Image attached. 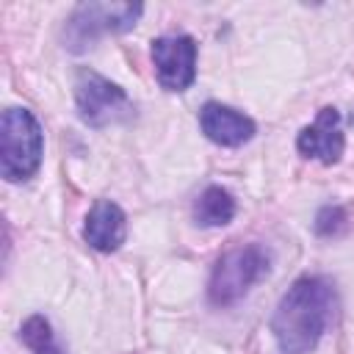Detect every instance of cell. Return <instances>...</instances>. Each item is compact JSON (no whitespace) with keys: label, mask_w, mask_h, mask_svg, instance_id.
<instances>
[{"label":"cell","mask_w":354,"mask_h":354,"mask_svg":"<svg viewBox=\"0 0 354 354\" xmlns=\"http://www.w3.org/2000/svg\"><path fill=\"white\" fill-rule=\"evenodd\" d=\"M335 315V288L324 277H301L279 299L271 335L282 354H310Z\"/></svg>","instance_id":"1"},{"label":"cell","mask_w":354,"mask_h":354,"mask_svg":"<svg viewBox=\"0 0 354 354\" xmlns=\"http://www.w3.org/2000/svg\"><path fill=\"white\" fill-rule=\"evenodd\" d=\"M44 136L28 108H6L0 119V174L8 183L30 180L41 166Z\"/></svg>","instance_id":"2"},{"label":"cell","mask_w":354,"mask_h":354,"mask_svg":"<svg viewBox=\"0 0 354 354\" xmlns=\"http://www.w3.org/2000/svg\"><path fill=\"white\" fill-rule=\"evenodd\" d=\"M271 268V254L260 243H246L224 252L210 274L207 282V299L216 307H230L238 299H243L252 285H257Z\"/></svg>","instance_id":"3"},{"label":"cell","mask_w":354,"mask_h":354,"mask_svg":"<svg viewBox=\"0 0 354 354\" xmlns=\"http://www.w3.org/2000/svg\"><path fill=\"white\" fill-rule=\"evenodd\" d=\"M141 3H80L64 28V41L72 53L94 47L102 33H124L141 17Z\"/></svg>","instance_id":"4"},{"label":"cell","mask_w":354,"mask_h":354,"mask_svg":"<svg viewBox=\"0 0 354 354\" xmlns=\"http://www.w3.org/2000/svg\"><path fill=\"white\" fill-rule=\"evenodd\" d=\"M75 105L77 116L88 127H105L133 113V102L124 94V88H119L116 83L91 69H80L75 77Z\"/></svg>","instance_id":"5"},{"label":"cell","mask_w":354,"mask_h":354,"mask_svg":"<svg viewBox=\"0 0 354 354\" xmlns=\"http://www.w3.org/2000/svg\"><path fill=\"white\" fill-rule=\"evenodd\" d=\"M152 64L166 91H185L196 77V41L191 36H160L152 41Z\"/></svg>","instance_id":"6"},{"label":"cell","mask_w":354,"mask_h":354,"mask_svg":"<svg viewBox=\"0 0 354 354\" xmlns=\"http://www.w3.org/2000/svg\"><path fill=\"white\" fill-rule=\"evenodd\" d=\"M296 147L304 158H313V160H321L326 166L337 163L340 155H343V147H346V136H343V124H340V113L335 108H321L315 122L307 124L299 138H296Z\"/></svg>","instance_id":"7"},{"label":"cell","mask_w":354,"mask_h":354,"mask_svg":"<svg viewBox=\"0 0 354 354\" xmlns=\"http://www.w3.org/2000/svg\"><path fill=\"white\" fill-rule=\"evenodd\" d=\"M124 235H127V218H124V210L111 202V199H97L86 216V224H83V238L91 249L97 252H116L122 243H124Z\"/></svg>","instance_id":"8"},{"label":"cell","mask_w":354,"mask_h":354,"mask_svg":"<svg viewBox=\"0 0 354 354\" xmlns=\"http://www.w3.org/2000/svg\"><path fill=\"white\" fill-rule=\"evenodd\" d=\"M199 127L213 144H221V147H241L254 136V122L246 113L230 105H221V102L202 105Z\"/></svg>","instance_id":"9"},{"label":"cell","mask_w":354,"mask_h":354,"mask_svg":"<svg viewBox=\"0 0 354 354\" xmlns=\"http://www.w3.org/2000/svg\"><path fill=\"white\" fill-rule=\"evenodd\" d=\"M235 216V199L221 185H207L194 202V221L199 227H224Z\"/></svg>","instance_id":"10"},{"label":"cell","mask_w":354,"mask_h":354,"mask_svg":"<svg viewBox=\"0 0 354 354\" xmlns=\"http://www.w3.org/2000/svg\"><path fill=\"white\" fill-rule=\"evenodd\" d=\"M19 340L30 348V354H64V348L55 343L53 326L44 315H30L19 326Z\"/></svg>","instance_id":"11"},{"label":"cell","mask_w":354,"mask_h":354,"mask_svg":"<svg viewBox=\"0 0 354 354\" xmlns=\"http://www.w3.org/2000/svg\"><path fill=\"white\" fill-rule=\"evenodd\" d=\"M346 230V210L337 205H326L315 216V232L318 235H337Z\"/></svg>","instance_id":"12"}]
</instances>
